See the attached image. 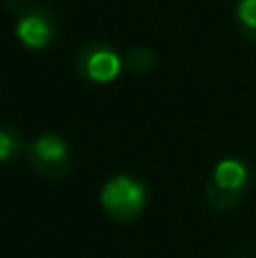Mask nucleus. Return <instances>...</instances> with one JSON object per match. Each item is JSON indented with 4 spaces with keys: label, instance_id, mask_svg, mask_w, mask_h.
<instances>
[{
    "label": "nucleus",
    "instance_id": "obj_1",
    "mask_svg": "<svg viewBox=\"0 0 256 258\" xmlns=\"http://www.w3.org/2000/svg\"><path fill=\"white\" fill-rule=\"evenodd\" d=\"M252 181V170L236 156L220 159L207 181V202L213 211L227 213L245 200Z\"/></svg>",
    "mask_w": 256,
    "mask_h": 258
},
{
    "label": "nucleus",
    "instance_id": "obj_2",
    "mask_svg": "<svg viewBox=\"0 0 256 258\" xmlns=\"http://www.w3.org/2000/svg\"><path fill=\"white\" fill-rule=\"evenodd\" d=\"M100 204L116 222H134L148 206V188L132 174H113L100 190Z\"/></svg>",
    "mask_w": 256,
    "mask_h": 258
},
{
    "label": "nucleus",
    "instance_id": "obj_3",
    "mask_svg": "<svg viewBox=\"0 0 256 258\" xmlns=\"http://www.w3.org/2000/svg\"><path fill=\"white\" fill-rule=\"evenodd\" d=\"M32 172L41 179L57 181L71 172V147L59 134H41L25 147Z\"/></svg>",
    "mask_w": 256,
    "mask_h": 258
},
{
    "label": "nucleus",
    "instance_id": "obj_4",
    "mask_svg": "<svg viewBox=\"0 0 256 258\" xmlns=\"http://www.w3.org/2000/svg\"><path fill=\"white\" fill-rule=\"evenodd\" d=\"M122 66H125V59L120 57V52L113 45L102 43V41L84 45L75 59L77 75L89 84L98 86L118 80V75L122 73Z\"/></svg>",
    "mask_w": 256,
    "mask_h": 258
},
{
    "label": "nucleus",
    "instance_id": "obj_5",
    "mask_svg": "<svg viewBox=\"0 0 256 258\" xmlns=\"http://www.w3.org/2000/svg\"><path fill=\"white\" fill-rule=\"evenodd\" d=\"M14 34L25 48L43 50L57 41V18L48 5L32 3L21 7L18 21L14 25Z\"/></svg>",
    "mask_w": 256,
    "mask_h": 258
},
{
    "label": "nucleus",
    "instance_id": "obj_6",
    "mask_svg": "<svg viewBox=\"0 0 256 258\" xmlns=\"http://www.w3.org/2000/svg\"><path fill=\"white\" fill-rule=\"evenodd\" d=\"M234 18L240 34L247 41L256 43V0H236Z\"/></svg>",
    "mask_w": 256,
    "mask_h": 258
},
{
    "label": "nucleus",
    "instance_id": "obj_7",
    "mask_svg": "<svg viewBox=\"0 0 256 258\" xmlns=\"http://www.w3.org/2000/svg\"><path fill=\"white\" fill-rule=\"evenodd\" d=\"M25 143L16 127L0 125V163H9V161L18 159L25 152Z\"/></svg>",
    "mask_w": 256,
    "mask_h": 258
},
{
    "label": "nucleus",
    "instance_id": "obj_8",
    "mask_svg": "<svg viewBox=\"0 0 256 258\" xmlns=\"http://www.w3.org/2000/svg\"><path fill=\"white\" fill-rule=\"evenodd\" d=\"M154 63H157V54H154L150 48H145V45L132 48L125 57V66L132 75H148V73L154 68Z\"/></svg>",
    "mask_w": 256,
    "mask_h": 258
}]
</instances>
